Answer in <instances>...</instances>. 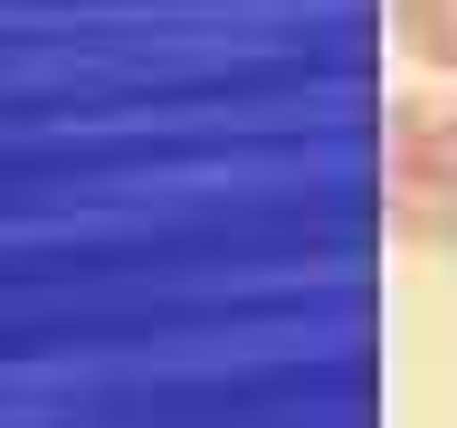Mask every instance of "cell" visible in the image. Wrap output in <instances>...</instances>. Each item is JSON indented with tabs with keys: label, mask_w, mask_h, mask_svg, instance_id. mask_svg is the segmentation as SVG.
I'll return each mask as SVG.
<instances>
[{
	"label": "cell",
	"mask_w": 457,
	"mask_h": 428,
	"mask_svg": "<svg viewBox=\"0 0 457 428\" xmlns=\"http://www.w3.org/2000/svg\"><path fill=\"white\" fill-rule=\"evenodd\" d=\"M391 38L428 77H457V0H391Z\"/></svg>",
	"instance_id": "7a4b0ae2"
},
{
	"label": "cell",
	"mask_w": 457,
	"mask_h": 428,
	"mask_svg": "<svg viewBox=\"0 0 457 428\" xmlns=\"http://www.w3.org/2000/svg\"><path fill=\"white\" fill-rule=\"evenodd\" d=\"M381 228L400 248H457V105L391 95L381 114Z\"/></svg>",
	"instance_id": "6da1fadb"
}]
</instances>
